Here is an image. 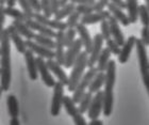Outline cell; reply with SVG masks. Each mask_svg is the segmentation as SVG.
<instances>
[{"instance_id":"cell-1","label":"cell","mask_w":149,"mask_h":125,"mask_svg":"<svg viewBox=\"0 0 149 125\" xmlns=\"http://www.w3.org/2000/svg\"><path fill=\"white\" fill-rule=\"evenodd\" d=\"M11 75V42L8 31L4 29L0 40V88L2 92L10 89Z\"/></svg>"},{"instance_id":"cell-2","label":"cell","mask_w":149,"mask_h":125,"mask_svg":"<svg viewBox=\"0 0 149 125\" xmlns=\"http://www.w3.org/2000/svg\"><path fill=\"white\" fill-rule=\"evenodd\" d=\"M116 82V62L114 60H110L109 64L104 71V90L102 102V113L104 117H110L113 111L114 104V94L113 88Z\"/></svg>"},{"instance_id":"cell-3","label":"cell","mask_w":149,"mask_h":125,"mask_svg":"<svg viewBox=\"0 0 149 125\" xmlns=\"http://www.w3.org/2000/svg\"><path fill=\"white\" fill-rule=\"evenodd\" d=\"M87 59H88V55L84 50H82L80 55L78 56L77 60L74 61L70 75L68 76V82H67V90L69 92H74L78 82L80 81V79L84 75L87 67Z\"/></svg>"},{"instance_id":"cell-4","label":"cell","mask_w":149,"mask_h":125,"mask_svg":"<svg viewBox=\"0 0 149 125\" xmlns=\"http://www.w3.org/2000/svg\"><path fill=\"white\" fill-rule=\"evenodd\" d=\"M135 48H136L137 59H139L140 71L142 74V78H143V84L146 88L147 92H149V63L146 47L144 46V44L141 42L140 39H136Z\"/></svg>"},{"instance_id":"cell-5","label":"cell","mask_w":149,"mask_h":125,"mask_svg":"<svg viewBox=\"0 0 149 125\" xmlns=\"http://www.w3.org/2000/svg\"><path fill=\"white\" fill-rule=\"evenodd\" d=\"M96 74H97V70L95 66L92 67V69H88L87 72L84 73V75L82 76V78L80 79V81L78 82L77 87L74 88V92H72V100H74V104L79 103L80 98L82 97V95L85 93V91H86V89L88 88V86H90L92 79L94 78V76L96 75Z\"/></svg>"},{"instance_id":"cell-6","label":"cell","mask_w":149,"mask_h":125,"mask_svg":"<svg viewBox=\"0 0 149 125\" xmlns=\"http://www.w3.org/2000/svg\"><path fill=\"white\" fill-rule=\"evenodd\" d=\"M63 97H64V86L56 81V84L53 87L52 102H51V107H50V113L52 117H58L60 114Z\"/></svg>"},{"instance_id":"cell-7","label":"cell","mask_w":149,"mask_h":125,"mask_svg":"<svg viewBox=\"0 0 149 125\" xmlns=\"http://www.w3.org/2000/svg\"><path fill=\"white\" fill-rule=\"evenodd\" d=\"M36 61V69H37V74L40 76V78L45 84V86L48 88H53L56 84V80L53 78L52 74L49 72V70L47 67L46 60L40 58V57H36L35 58Z\"/></svg>"},{"instance_id":"cell-8","label":"cell","mask_w":149,"mask_h":125,"mask_svg":"<svg viewBox=\"0 0 149 125\" xmlns=\"http://www.w3.org/2000/svg\"><path fill=\"white\" fill-rule=\"evenodd\" d=\"M103 39L101 38L100 33H96L93 38V44H92V48H91V53H88V59H87V67L92 69L96 65V62L98 60L100 53L103 48Z\"/></svg>"},{"instance_id":"cell-9","label":"cell","mask_w":149,"mask_h":125,"mask_svg":"<svg viewBox=\"0 0 149 125\" xmlns=\"http://www.w3.org/2000/svg\"><path fill=\"white\" fill-rule=\"evenodd\" d=\"M102 102H103V92L100 90L93 95L91 105L86 111L88 119H91V121L92 120H97L99 118L100 114H101V112H102Z\"/></svg>"},{"instance_id":"cell-10","label":"cell","mask_w":149,"mask_h":125,"mask_svg":"<svg viewBox=\"0 0 149 125\" xmlns=\"http://www.w3.org/2000/svg\"><path fill=\"white\" fill-rule=\"evenodd\" d=\"M82 51V43L79 39H76L74 42L69 46L65 51V59H64V66L66 69L72 67L74 61L77 60L78 56Z\"/></svg>"},{"instance_id":"cell-11","label":"cell","mask_w":149,"mask_h":125,"mask_svg":"<svg viewBox=\"0 0 149 125\" xmlns=\"http://www.w3.org/2000/svg\"><path fill=\"white\" fill-rule=\"evenodd\" d=\"M64 31H58L56 34V41H54V61L59 65H64V59H65V50H64Z\"/></svg>"},{"instance_id":"cell-12","label":"cell","mask_w":149,"mask_h":125,"mask_svg":"<svg viewBox=\"0 0 149 125\" xmlns=\"http://www.w3.org/2000/svg\"><path fill=\"white\" fill-rule=\"evenodd\" d=\"M77 34H79V40L82 43V47L84 48V51L88 55L91 53V48H92V44H93V39L91 35L90 31L87 30L86 26L82 25V24H78L74 28Z\"/></svg>"},{"instance_id":"cell-13","label":"cell","mask_w":149,"mask_h":125,"mask_svg":"<svg viewBox=\"0 0 149 125\" xmlns=\"http://www.w3.org/2000/svg\"><path fill=\"white\" fill-rule=\"evenodd\" d=\"M47 67L49 70V72L51 74H53V76H56L58 78V82L62 84L64 87L67 86L68 82V75L66 74V72L63 70V67L61 65H59L54 60H46Z\"/></svg>"},{"instance_id":"cell-14","label":"cell","mask_w":149,"mask_h":125,"mask_svg":"<svg viewBox=\"0 0 149 125\" xmlns=\"http://www.w3.org/2000/svg\"><path fill=\"white\" fill-rule=\"evenodd\" d=\"M110 16H111V14L109 13L108 10H103L101 12H93L88 14V15L81 16L80 24H82L84 26L94 25V24H98V22L100 24L103 20H108Z\"/></svg>"},{"instance_id":"cell-15","label":"cell","mask_w":149,"mask_h":125,"mask_svg":"<svg viewBox=\"0 0 149 125\" xmlns=\"http://www.w3.org/2000/svg\"><path fill=\"white\" fill-rule=\"evenodd\" d=\"M25 42H26L27 49L31 50L33 53H36L38 57L43 58V59H46V60L54 59V53H53V50L47 49V48L40 46V45L36 44L35 42L31 41V40H26Z\"/></svg>"},{"instance_id":"cell-16","label":"cell","mask_w":149,"mask_h":125,"mask_svg":"<svg viewBox=\"0 0 149 125\" xmlns=\"http://www.w3.org/2000/svg\"><path fill=\"white\" fill-rule=\"evenodd\" d=\"M33 19L36 20L37 22H40V25H44L46 26V27H48V28L52 29L53 31L54 30L65 31L66 29H67V26H66V24L64 22H59V20H56V19L46 18L42 14H34L33 15Z\"/></svg>"},{"instance_id":"cell-17","label":"cell","mask_w":149,"mask_h":125,"mask_svg":"<svg viewBox=\"0 0 149 125\" xmlns=\"http://www.w3.org/2000/svg\"><path fill=\"white\" fill-rule=\"evenodd\" d=\"M136 39H137L136 37L130 35L127 39V41L124 43V45L120 47V51H119V55H118V61H119V63L125 64V63L128 62L131 53H132V49L135 47Z\"/></svg>"},{"instance_id":"cell-18","label":"cell","mask_w":149,"mask_h":125,"mask_svg":"<svg viewBox=\"0 0 149 125\" xmlns=\"http://www.w3.org/2000/svg\"><path fill=\"white\" fill-rule=\"evenodd\" d=\"M108 22H109V27H110V34H111V39H113L117 45L119 47H121L124 45V43L126 42L125 40V35L123 33L120 29V26L117 22V20L110 16L109 19H108Z\"/></svg>"},{"instance_id":"cell-19","label":"cell","mask_w":149,"mask_h":125,"mask_svg":"<svg viewBox=\"0 0 149 125\" xmlns=\"http://www.w3.org/2000/svg\"><path fill=\"white\" fill-rule=\"evenodd\" d=\"M6 31H8V34H9V38H10V42H12L14 44V46H15L16 50L20 53H26V50H27V46H26V42L24 41V39L19 35V33L16 31V29L13 27L12 25H10L6 27Z\"/></svg>"},{"instance_id":"cell-20","label":"cell","mask_w":149,"mask_h":125,"mask_svg":"<svg viewBox=\"0 0 149 125\" xmlns=\"http://www.w3.org/2000/svg\"><path fill=\"white\" fill-rule=\"evenodd\" d=\"M25 24L28 26L33 32L36 31V32H38V34L45 35V37H48V38H50V39L56 38V31H53L52 29L48 28L46 26L40 25V22H37L34 19H26Z\"/></svg>"},{"instance_id":"cell-21","label":"cell","mask_w":149,"mask_h":125,"mask_svg":"<svg viewBox=\"0 0 149 125\" xmlns=\"http://www.w3.org/2000/svg\"><path fill=\"white\" fill-rule=\"evenodd\" d=\"M24 57H25V61H26V65H27V70H28L29 77H30L31 80H36L37 77H38V74H37L36 61H35L34 53H32L31 50L27 49L26 53H24Z\"/></svg>"},{"instance_id":"cell-22","label":"cell","mask_w":149,"mask_h":125,"mask_svg":"<svg viewBox=\"0 0 149 125\" xmlns=\"http://www.w3.org/2000/svg\"><path fill=\"white\" fill-rule=\"evenodd\" d=\"M107 8H108V11H109V13L111 14V16L114 17V18L117 20L118 24H120V25L125 26V27H128V26L130 25L129 19H128V17H127V14H126L123 10L118 9V8H116L115 6H113L110 1H109V3H108V6H107Z\"/></svg>"},{"instance_id":"cell-23","label":"cell","mask_w":149,"mask_h":125,"mask_svg":"<svg viewBox=\"0 0 149 125\" xmlns=\"http://www.w3.org/2000/svg\"><path fill=\"white\" fill-rule=\"evenodd\" d=\"M11 25L16 29V31L18 32L19 35H20L22 38L24 37V38H26V40H31V41H33V38H34L35 33L29 28L28 26L26 25L25 22H18V20H13V22Z\"/></svg>"},{"instance_id":"cell-24","label":"cell","mask_w":149,"mask_h":125,"mask_svg":"<svg viewBox=\"0 0 149 125\" xmlns=\"http://www.w3.org/2000/svg\"><path fill=\"white\" fill-rule=\"evenodd\" d=\"M126 9L128 11L127 17L130 24H135L139 19V2L136 0H127Z\"/></svg>"},{"instance_id":"cell-25","label":"cell","mask_w":149,"mask_h":125,"mask_svg":"<svg viewBox=\"0 0 149 125\" xmlns=\"http://www.w3.org/2000/svg\"><path fill=\"white\" fill-rule=\"evenodd\" d=\"M110 60H111V53L108 50L107 47L106 48H102L99 57H98V60H97V62H96L97 65L95 66L97 70V72L104 73L107 66H108V64H109Z\"/></svg>"},{"instance_id":"cell-26","label":"cell","mask_w":149,"mask_h":125,"mask_svg":"<svg viewBox=\"0 0 149 125\" xmlns=\"http://www.w3.org/2000/svg\"><path fill=\"white\" fill-rule=\"evenodd\" d=\"M6 107H8V113L12 119L18 118L19 116V105L18 100L14 94H10L6 97Z\"/></svg>"},{"instance_id":"cell-27","label":"cell","mask_w":149,"mask_h":125,"mask_svg":"<svg viewBox=\"0 0 149 125\" xmlns=\"http://www.w3.org/2000/svg\"><path fill=\"white\" fill-rule=\"evenodd\" d=\"M104 84V73L97 72V74L94 76V78L92 79L90 86H88V92L91 94H95L98 91L101 90V88Z\"/></svg>"},{"instance_id":"cell-28","label":"cell","mask_w":149,"mask_h":125,"mask_svg":"<svg viewBox=\"0 0 149 125\" xmlns=\"http://www.w3.org/2000/svg\"><path fill=\"white\" fill-rule=\"evenodd\" d=\"M74 11H76V4H74V3H72L69 1L64 8H61V9L53 15L54 16L53 19L59 20V22H62L63 19L66 18V17H68V16L70 15L72 13H74Z\"/></svg>"},{"instance_id":"cell-29","label":"cell","mask_w":149,"mask_h":125,"mask_svg":"<svg viewBox=\"0 0 149 125\" xmlns=\"http://www.w3.org/2000/svg\"><path fill=\"white\" fill-rule=\"evenodd\" d=\"M62 106L64 107L66 113L70 117L76 116L78 113V107L77 105L74 103V100H72V97L68 96V95H64L63 97V102H62Z\"/></svg>"},{"instance_id":"cell-30","label":"cell","mask_w":149,"mask_h":125,"mask_svg":"<svg viewBox=\"0 0 149 125\" xmlns=\"http://www.w3.org/2000/svg\"><path fill=\"white\" fill-rule=\"evenodd\" d=\"M92 98H93V94H91L90 92H85V93L82 95V97L79 100V106H78V113L80 114H84L86 112L88 107L91 105V102H92Z\"/></svg>"},{"instance_id":"cell-31","label":"cell","mask_w":149,"mask_h":125,"mask_svg":"<svg viewBox=\"0 0 149 125\" xmlns=\"http://www.w3.org/2000/svg\"><path fill=\"white\" fill-rule=\"evenodd\" d=\"M33 42H35V43L40 45V46L45 47L47 49H54V41H53V39H50L48 37H45V35H40L38 33H36L34 35V38H33Z\"/></svg>"},{"instance_id":"cell-32","label":"cell","mask_w":149,"mask_h":125,"mask_svg":"<svg viewBox=\"0 0 149 125\" xmlns=\"http://www.w3.org/2000/svg\"><path fill=\"white\" fill-rule=\"evenodd\" d=\"M4 14L6 16H10V17H12L14 20H18V22H26V17L25 15L22 14V12L20 10L16 9V8H8V6H4Z\"/></svg>"},{"instance_id":"cell-33","label":"cell","mask_w":149,"mask_h":125,"mask_svg":"<svg viewBox=\"0 0 149 125\" xmlns=\"http://www.w3.org/2000/svg\"><path fill=\"white\" fill-rule=\"evenodd\" d=\"M139 18L141 19V22H142L143 27H148V1H146L145 4L139 6Z\"/></svg>"},{"instance_id":"cell-34","label":"cell","mask_w":149,"mask_h":125,"mask_svg":"<svg viewBox=\"0 0 149 125\" xmlns=\"http://www.w3.org/2000/svg\"><path fill=\"white\" fill-rule=\"evenodd\" d=\"M17 3H18L19 6L22 8V14L25 15L26 19H33L34 12H33V10L31 9V6L29 4L28 0H19Z\"/></svg>"},{"instance_id":"cell-35","label":"cell","mask_w":149,"mask_h":125,"mask_svg":"<svg viewBox=\"0 0 149 125\" xmlns=\"http://www.w3.org/2000/svg\"><path fill=\"white\" fill-rule=\"evenodd\" d=\"M76 34H77V32L74 29H66L64 31V47L68 48L69 46H72V44L76 40Z\"/></svg>"},{"instance_id":"cell-36","label":"cell","mask_w":149,"mask_h":125,"mask_svg":"<svg viewBox=\"0 0 149 125\" xmlns=\"http://www.w3.org/2000/svg\"><path fill=\"white\" fill-rule=\"evenodd\" d=\"M81 16L78 14L76 11L74 13H72L70 15L67 17V20H66V26H67V28L69 29H74L76 28V26L79 24V20H80Z\"/></svg>"},{"instance_id":"cell-37","label":"cell","mask_w":149,"mask_h":125,"mask_svg":"<svg viewBox=\"0 0 149 125\" xmlns=\"http://www.w3.org/2000/svg\"><path fill=\"white\" fill-rule=\"evenodd\" d=\"M100 35L103 39V41H107L111 39V34H110V27L108 20H103L100 22Z\"/></svg>"},{"instance_id":"cell-38","label":"cell","mask_w":149,"mask_h":125,"mask_svg":"<svg viewBox=\"0 0 149 125\" xmlns=\"http://www.w3.org/2000/svg\"><path fill=\"white\" fill-rule=\"evenodd\" d=\"M107 44V48L109 50L111 55H115V56H118L119 55V51H120V47L118 46L117 43L113 40V39H109L106 41Z\"/></svg>"},{"instance_id":"cell-39","label":"cell","mask_w":149,"mask_h":125,"mask_svg":"<svg viewBox=\"0 0 149 125\" xmlns=\"http://www.w3.org/2000/svg\"><path fill=\"white\" fill-rule=\"evenodd\" d=\"M40 10H42V12H43L42 15L45 16L46 18H50V17L52 16L51 10H50V4L48 0H42V1H40Z\"/></svg>"},{"instance_id":"cell-40","label":"cell","mask_w":149,"mask_h":125,"mask_svg":"<svg viewBox=\"0 0 149 125\" xmlns=\"http://www.w3.org/2000/svg\"><path fill=\"white\" fill-rule=\"evenodd\" d=\"M76 12L80 16L88 15L91 13L94 12L93 6H76Z\"/></svg>"},{"instance_id":"cell-41","label":"cell","mask_w":149,"mask_h":125,"mask_svg":"<svg viewBox=\"0 0 149 125\" xmlns=\"http://www.w3.org/2000/svg\"><path fill=\"white\" fill-rule=\"evenodd\" d=\"M141 42L144 44V46H148L149 44V29L148 27H143L141 30Z\"/></svg>"},{"instance_id":"cell-42","label":"cell","mask_w":149,"mask_h":125,"mask_svg":"<svg viewBox=\"0 0 149 125\" xmlns=\"http://www.w3.org/2000/svg\"><path fill=\"white\" fill-rule=\"evenodd\" d=\"M109 3V0H99V1H96L95 6H93L94 12H101L104 10V8H107Z\"/></svg>"},{"instance_id":"cell-43","label":"cell","mask_w":149,"mask_h":125,"mask_svg":"<svg viewBox=\"0 0 149 125\" xmlns=\"http://www.w3.org/2000/svg\"><path fill=\"white\" fill-rule=\"evenodd\" d=\"M4 22H6L4 6H0V40H1L2 32H3V30H4Z\"/></svg>"},{"instance_id":"cell-44","label":"cell","mask_w":149,"mask_h":125,"mask_svg":"<svg viewBox=\"0 0 149 125\" xmlns=\"http://www.w3.org/2000/svg\"><path fill=\"white\" fill-rule=\"evenodd\" d=\"M29 4L31 6V9L33 10L34 14H40L42 10H40V1L38 0H28Z\"/></svg>"},{"instance_id":"cell-45","label":"cell","mask_w":149,"mask_h":125,"mask_svg":"<svg viewBox=\"0 0 149 125\" xmlns=\"http://www.w3.org/2000/svg\"><path fill=\"white\" fill-rule=\"evenodd\" d=\"M72 3L76 6H94L96 1L95 0H72Z\"/></svg>"},{"instance_id":"cell-46","label":"cell","mask_w":149,"mask_h":125,"mask_svg":"<svg viewBox=\"0 0 149 125\" xmlns=\"http://www.w3.org/2000/svg\"><path fill=\"white\" fill-rule=\"evenodd\" d=\"M72 121L74 125H87L85 118L83 117V114H80V113H77L76 116L72 117Z\"/></svg>"},{"instance_id":"cell-47","label":"cell","mask_w":149,"mask_h":125,"mask_svg":"<svg viewBox=\"0 0 149 125\" xmlns=\"http://www.w3.org/2000/svg\"><path fill=\"white\" fill-rule=\"evenodd\" d=\"M49 4H50V10H51V14L54 15V14L60 10L59 2H58L56 0H51V1H49Z\"/></svg>"},{"instance_id":"cell-48","label":"cell","mask_w":149,"mask_h":125,"mask_svg":"<svg viewBox=\"0 0 149 125\" xmlns=\"http://www.w3.org/2000/svg\"><path fill=\"white\" fill-rule=\"evenodd\" d=\"M110 2H111L113 6H116V8H118V9L123 10V11L126 9V1H124V0H112Z\"/></svg>"},{"instance_id":"cell-49","label":"cell","mask_w":149,"mask_h":125,"mask_svg":"<svg viewBox=\"0 0 149 125\" xmlns=\"http://www.w3.org/2000/svg\"><path fill=\"white\" fill-rule=\"evenodd\" d=\"M16 3L17 2H16L15 0H6V4L8 8H15Z\"/></svg>"},{"instance_id":"cell-50","label":"cell","mask_w":149,"mask_h":125,"mask_svg":"<svg viewBox=\"0 0 149 125\" xmlns=\"http://www.w3.org/2000/svg\"><path fill=\"white\" fill-rule=\"evenodd\" d=\"M87 125H103V123H102L101 120L97 119V120H92V121H91Z\"/></svg>"},{"instance_id":"cell-51","label":"cell","mask_w":149,"mask_h":125,"mask_svg":"<svg viewBox=\"0 0 149 125\" xmlns=\"http://www.w3.org/2000/svg\"><path fill=\"white\" fill-rule=\"evenodd\" d=\"M58 2H59L60 9H61V8H64V6H65L66 4L69 2V1H68V0H58Z\"/></svg>"},{"instance_id":"cell-52","label":"cell","mask_w":149,"mask_h":125,"mask_svg":"<svg viewBox=\"0 0 149 125\" xmlns=\"http://www.w3.org/2000/svg\"><path fill=\"white\" fill-rule=\"evenodd\" d=\"M10 125H20V122H19L18 118L11 119V121H10Z\"/></svg>"},{"instance_id":"cell-53","label":"cell","mask_w":149,"mask_h":125,"mask_svg":"<svg viewBox=\"0 0 149 125\" xmlns=\"http://www.w3.org/2000/svg\"><path fill=\"white\" fill-rule=\"evenodd\" d=\"M6 4V0H0V6H4Z\"/></svg>"},{"instance_id":"cell-54","label":"cell","mask_w":149,"mask_h":125,"mask_svg":"<svg viewBox=\"0 0 149 125\" xmlns=\"http://www.w3.org/2000/svg\"><path fill=\"white\" fill-rule=\"evenodd\" d=\"M1 94H2V90H1V88H0V97H1Z\"/></svg>"}]
</instances>
